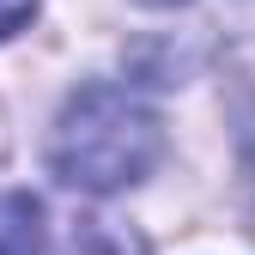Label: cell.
Here are the masks:
<instances>
[{
	"label": "cell",
	"mask_w": 255,
	"mask_h": 255,
	"mask_svg": "<svg viewBox=\"0 0 255 255\" xmlns=\"http://www.w3.org/2000/svg\"><path fill=\"white\" fill-rule=\"evenodd\" d=\"M49 213L37 195L6 188L0 195V255H49Z\"/></svg>",
	"instance_id": "obj_2"
},
{
	"label": "cell",
	"mask_w": 255,
	"mask_h": 255,
	"mask_svg": "<svg viewBox=\"0 0 255 255\" xmlns=\"http://www.w3.org/2000/svg\"><path fill=\"white\" fill-rule=\"evenodd\" d=\"M158 152H164V128H158L152 104L128 85L91 79L55 116L49 170L79 195H116L158 164Z\"/></svg>",
	"instance_id": "obj_1"
},
{
	"label": "cell",
	"mask_w": 255,
	"mask_h": 255,
	"mask_svg": "<svg viewBox=\"0 0 255 255\" xmlns=\"http://www.w3.org/2000/svg\"><path fill=\"white\" fill-rule=\"evenodd\" d=\"M49 255H146V243L128 231V225H116V219H104V213H79V219H67V237H49Z\"/></svg>",
	"instance_id": "obj_3"
},
{
	"label": "cell",
	"mask_w": 255,
	"mask_h": 255,
	"mask_svg": "<svg viewBox=\"0 0 255 255\" xmlns=\"http://www.w3.org/2000/svg\"><path fill=\"white\" fill-rule=\"evenodd\" d=\"M30 12H37V0H0V43H6L12 30H24Z\"/></svg>",
	"instance_id": "obj_4"
},
{
	"label": "cell",
	"mask_w": 255,
	"mask_h": 255,
	"mask_svg": "<svg viewBox=\"0 0 255 255\" xmlns=\"http://www.w3.org/2000/svg\"><path fill=\"white\" fill-rule=\"evenodd\" d=\"M146 6H182V0H146Z\"/></svg>",
	"instance_id": "obj_5"
}]
</instances>
